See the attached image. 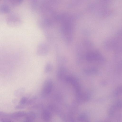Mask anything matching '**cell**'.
Returning a JSON list of instances; mask_svg holds the SVG:
<instances>
[{
  "instance_id": "cell-1",
  "label": "cell",
  "mask_w": 122,
  "mask_h": 122,
  "mask_svg": "<svg viewBox=\"0 0 122 122\" xmlns=\"http://www.w3.org/2000/svg\"><path fill=\"white\" fill-rule=\"evenodd\" d=\"M7 24L12 27H16L19 26L21 23V20L20 18L15 15H11L9 16L6 19Z\"/></svg>"
},
{
  "instance_id": "cell-2",
  "label": "cell",
  "mask_w": 122,
  "mask_h": 122,
  "mask_svg": "<svg viewBox=\"0 0 122 122\" xmlns=\"http://www.w3.org/2000/svg\"><path fill=\"white\" fill-rule=\"evenodd\" d=\"M52 80L49 79L46 80L44 82L42 87L41 94L43 96H45L50 94L53 87Z\"/></svg>"
},
{
  "instance_id": "cell-3",
  "label": "cell",
  "mask_w": 122,
  "mask_h": 122,
  "mask_svg": "<svg viewBox=\"0 0 122 122\" xmlns=\"http://www.w3.org/2000/svg\"><path fill=\"white\" fill-rule=\"evenodd\" d=\"M0 5V12L5 14L9 13L11 11V7L8 0H4Z\"/></svg>"
},
{
  "instance_id": "cell-4",
  "label": "cell",
  "mask_w": 122,
  "mask_h": 122,
  "mask_svg": "<svg viewBox=\"0 0 122 122\" xmlns=\"http://www.w3.org/2000/svg\"><path fill=\"white\" fill-rule=\"evenodd\" d=\"M65 69L63 67H60L58 69L57 72V76L60 79H63L65 77Z\"/></svg>"
},
{
  "instance_id": "cell-5",
  "label": "cell",
  "mask_w": 122,
  "mask_h": 122,
  "mask_svg": "<svg viewBox=\"0 0 122 122\" xmlns=\"http://www.w3.org/2000/svg\"><path fill=\"white\" fill-rule=\"evenodd\" d=\"M26 114L23 111H20L15 112L11 115L12 117L14 118H17L23 117Z\"/></svg>"
},
{
  "instance_id": "cell-6",
  "label": "cell",
  "mask_w": 122,
  "mask_h": 122,
  "mask_svg": "<svg viewBox=\"0 0 122 122\" xmlns=\"http://www.w3.org/2000/svg\"><path fill=\"white\" fill-rule=\"evenodd\" d=\"M78 122H90L87 115L84 114L80 115L78 118Z\"/></svg>"
},
{
  "instance_id": "cell-7",
  "label": "cell",
  "mask_w": 122,
  "mask_h": 122,
  "mask_svg": "<svg viewBox=\"0 0 122 122\" xmlns=\"http://www.w3.org/2000/svg\"><path fill=\"white\" fill-rule=\"evenodd\" d=\"M9 3L11 7H15L19 5L22 2L20 0H8Z\"/></svg>"
},
{
  "instance_id": "cell-8",
  "label": "cell",
  "mask_w": 122,
  "mask_h": 122,
  "mask_svg": "<svg viewBox=\"0 0 122 122\" xmlns=\"http://www.w3.org/2000/svg\"><path fill=\"white\" fill-rule=\"evenodd\" d=\"M52 66L50 62H47L46 64L44 69V72L46 73L50 72L52 69Z\"/></svg>"
},
{
  "instance_id": "cell-9",
  "label": "cell",
  "mask_w": 122,
  "mask_h": 122,
  "mask_svg": "<svg viewBox=\"0 0 122 122\" xmlns=\"http://www.w3.org/2000/svg\"><path fill=\"white\" fill-rule=\"evenodd\" d=\"M44 118L46 120H49L50 118V114L48 112L46 111L44 112Z\"/></svg>"
},
{
  "instance_id": "cell-10",
  "label": "cell",
  "mask_w": 122,
  "mask_h": 122,
  "mask_svg": "<svg viewBox=\"0 0 122 122\" xmlns=\"http://www.w3.org/2000/svg\"><path fill=\"white\" fill-rule=\"evenodd\" d=\"M27 101V98L25 97H23L20 100V103L21 105H23L25 104Z\"/></svg>"
},
{
  "instance_id": "cell-11",
  "label": "cell",
  "mask_w": 122,
  "mask_h": 122,
  "mask_svg": "<svg viewBox=\"0 0 122 122\" xmlns=\"http://www.w3.org/2000/svg\"><path fill=\"white\" fill-rule=\"evenodd\" d=\"M1 122H13L10 119L7 118H2L0 120Z\"/></svg>"
},
{
  "instance_id": "cell-12",
  "label": "cell",
  "mask_w": 122,
  "mask_h": 122,
  "mask_svg": "<svg viewBox=\"0 0 122 122\" xmlns=\"http://www.w3.org/2000/svg\"><path fill=\"white\" fill-rule=\"evenodd\" d=\"M24 107L22 105H18L15 107V108L17 109H22L24 108Z\"/></svg>"
}]
</instances>
